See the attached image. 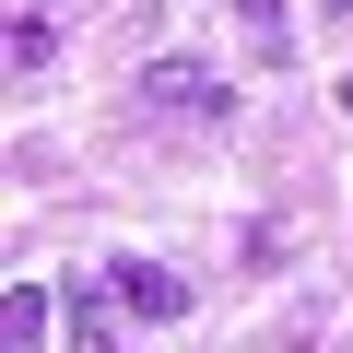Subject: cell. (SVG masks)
<instances>
[{"instance_id":"4","label":"cell","mask_w":353,"mask_h":353,"mask_svg":"<svg viewBox=\"0 0 353 353\" xmlns=\"http://www.w3.org/2000/svg\"><path fill=\"white\" fill-rule=\"evenodd\" d=\"M48 48H59V36H48V12H12V36H0V59H12V71H48Z\"/></svg>"},{"instance_id":"7","label":"cell","mask_w":353,"mask_h":353,"mask_svg":"<svg viewBox=\"0 0 353 353\" xmlns=\"http://www.w3.org/2000/svg\"><path fill=\"white\" fill-rule=\"evenodd\" d=\"M318 12H330V24H353V0H318Z\"/></svg>"},{"instance_id":"3","label":"cell","mask_w":353,"mask_h":353,"mask_svg":"<svg viewBox=\"0 0 353 353\" xmlns=\"http://www.w3.org/2000/svg\"><path fill=\"white\" fill-rule=\"evenodd\" d=\"M0 341H12V353H48V294H36V283L0 294Z\"/></svg>"},{"instance_id":"5","label":"cell","mask_w":353,"mask_h":353,"mask_svg":"<svg viewBox=\"0 0 353 353\" xmlns=\"http://www.w3.org/2000/svg\"><path fill=\"white\" fill-rule=\"evenodd\" d=\"M106 294H118V283H83V294H71V353H106Z\"/></svg>"},{"instance_id":"2","label":"cell","mask_w":353,"mask_h":353,"mask_svg":"<svg viewBox=\"0 0 353 353\" xmlns=\"http://www.w3.org/2000/svg\"><path fill=\"white\" fill-rule=\"evenodd\" d=\"M106 283H118V306H130V318H153V330H176V318H189V283H176L165 259H118Z\"/></svg>"},{"instance_id":"8","label":"cell","mask_w":353,"mask_h":353,"mask_svg":"<svg viewBox=\"0 0 353 353\" xmlns=\"http://www.w3.org/2000/svg\"><path fill=\"white\" fill-rule=\"evenodd\" d=\"M341 118H353V71H341Z\"/></svg>"},{"instance_id":"1","label":"cell","mask_w":353,"mask_h":353,"mask_svg":"<svg viewBox=\"0 0 353 353\" xmlns=\"http://www.w3.org/2000/svg\"><path fill=\"white\" fill-rule=\"evenodd\" d=\"M141 106L153 118H189V130H224L236 118V83H212V59H153L141 71Z\"/></svg>"},{"instance_id":"6","label":"cell","mask_w":353,"mask_h":353,"mask_svg":"<svg viewBox=\"0 0 353 353\" xmlns=\"http://www.w3.org/2000/svg\"><path fill=\"white\" fill-rule=\"evenodd\" d=\"M248 48H259V59H283V0H248Z\"/></svg>"}]
</instances>
